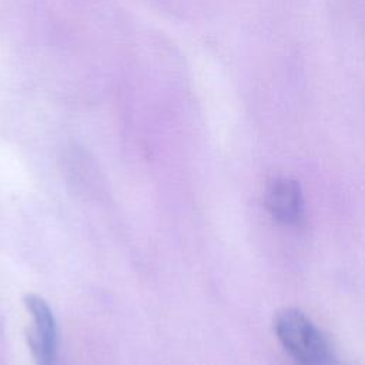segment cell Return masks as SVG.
Instances as JSON below:
<instances>
[{
  "label": "cell",
  "instance_id": "6da1fadb",
  "mask_svg": "<svg viewBox=\"0 0 365 365\" xmlns=\"http://www.w3.org/2000/svg\"><path fill=\"white\" fill-rule=\"evenodd\" d=\"M274 331L298 365H335L328 341L299 309L284 308L277 312Z\"/></svg>",
  "mask_w": 365,
  "mask_h": 365
},
{
  "label": "cell",
  "instance_id": "7a4b0ae2",
  "mask_svg": "<svg viewBox=\"0 0 365 365\" xmlns=\"http://www.w3.org/2000/svg\"><path fill=\"white\" fill-rule=\"evenodd\" d=\"M24 305L33 319V328L27 332V344L36 365H56L57 328L50 307L41 297L34 294L24 297Z\"/></svg>",
  "mask_w": 365,
  "mask_h": 365
},
{
  "label": "cell",
  "instance_id": "3957f363",
  "mask_svg": "<svg viewBox=\"0 0 365 365\" xmlns=\"http://www.w3.org/2000/svg\"><path fill=\"white\" fill-rule=\"evenodd\" d=\"M264 202L268 212L281 224L297 227L305 217V205L299 184L289 177H272L264 190Z\"/></svg>",
  "mask_w": 365,
  "mask_h": 365
}]
</instances>
